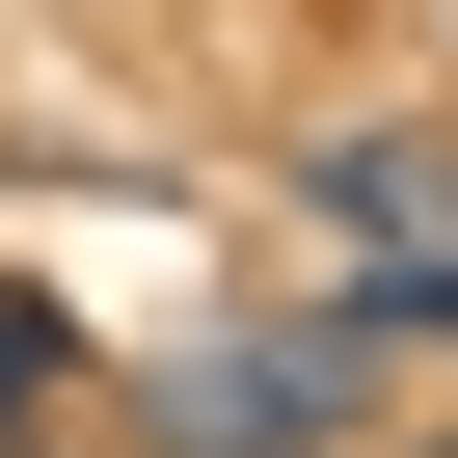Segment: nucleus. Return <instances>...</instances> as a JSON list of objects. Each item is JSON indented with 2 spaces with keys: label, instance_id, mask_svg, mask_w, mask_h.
<instances>
[{
  "label": "nucleus",
  "instance_id": "nucleus-1",
  "mask_svg": "<svg viewBox=\"0 0 458 458\" xmlns=\"http://www.w3.org/2000/svg\"><path fill=\"white\" fill-rule=\"evenodd\" d=\"M404 351H431V324H324V351H297V324H270V351H189V377H162V404H135V458H351V431H377V377H404Z\"/></svg>",
  "mask_w": 458,
  "mask_h": 458
},
{
  "label": "nucleus",
  "instance_id": "nucleus-2",
  "mask_svg": "<svg viewBox=\"0 0 458 458\" xmlns=\"http://www.w3.org/2000/svg\"><path fill=\"white\" fill-rule=\"evenodd\" d=\"M55 377H81V324H55V297H0V431H28Z\"/></svg>",
  "mask_w": 458,
  "mask_h": 458
}]
</instances>
